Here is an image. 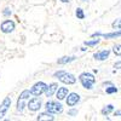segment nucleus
Here are the masks:
<instances>
[{
  "label": "nucleus",
  "mask_w": 121,
  "mask_h": 121,
  "mask_svg": "<svg viewBox=\"0 0 121 121\" xmlns=\"http://www.w3.org/2000/svg\"><path fill=\"white\" fill-rule=\"evenodd\" d=\"M53 76L57 78L60 82H63L65 85H74L76 82V78L73 74L65 72V70H58V72L53 74Z\"/></svg>",
  "instance_id": "obj_1"
},
{
  "label": "nucleus",
  "mask_w": 121,
  "mask_h": 121,
  "mask_svg": "<svg viewBox=\"0 0 121 121\" xmlns=\"http://www.w3.org/2000/svg\"><path fill=\"white\" fill-rule=\"evenodd\" d=\"M79 81L81 82L82 87L86 88V90H92L93 88V85L96 82V78L93 76V74H91V73H81L79 75Z\"/></svg>",
  "instance_id": "obj_2"
},
{
  "label": "nucleus",
  "mask_w": 121,
  "mask_h": 121,
  "mask_svg": "<svg viewBox=\"0 0 121 121\" xmlns=\"http://www.w3.org/2000/svg\"><path fill=\"white\" fill-rule=\"evenodd\" d=\"M45 108H46V112L51 114H60L63 112V105L56 102V100H48L45 104Z\"/></svg>",
  "instance_id": "obj_3"
},
{
  "label": "nucleus",
  "mask_w": 121,
  "mask_h": 121,
  "mask_svg": "<svg viewBox=\"0 0 121 121\" xmlns=\"http://www.w3.org/2000/svg\"><path fill=\"white\" fill-rule=\"evenodd\" d=\"M46 87H47V85H46L45 82L39 81V82H36L32 88H30V92H32V95L35 96V97H40L43 93H45Z\"/></svg>",
  "instance_id": "obj_4"
},
{
  "label": "nucleus",
  "mask_w": 121,
  "mask_h": 121,
  "mask_svg": "<svg viewBox=\"0 0 121 121\" xmlns=\"http://www.w3.org/2000/svg\"><path fill=\"white\" fill-rule=\"evenodd\" d=\"M41 105H43L41 99H40L39 97H35V96H34V98L29 99V102L27 104V107H28V109L30 110V112H38V110L41 108Z\"/></svg>",
  "instance_id": "obj_5"
},
{
  "label": "nucleus",
  "mask_w": 121,
  "mask_h": 121,
  "mask_svg": "<svg viewBox=\"0 0 121 121\" xmlns=\"http://www.w3.org/2000/svg\"><path fill=\"white\" fill-rule=\"evenodd\" d=\"M0 30H1L4 34L12 33L15 30V22L11 21V19H6V21H4L1 23V26H0Z\"/></svg>",
  "instance_id": "obj_6"
},
{
  "label": "nucleus",
  "mask_w": 121,
  "mask_h": 121,
  "mask_svg": "<svg viewBox=\"0 0 121 121\" xmlns=\"http://www.w3.org/2000/svg\"><path fill=\"white\" fill-rule=\"evenodd\" d=\"M10 105H11V98H10V97H5L4 100H3V103H1V105H0V120L5 116V114L7 113V110L10 109Z\"/></svg>",
  "instance_id": "obj_7"
},
{
  "label": "nucleus",
  "mask_w": 121,
  "mask_h": 121,
  "mask_svg": "<svg viewBox=\"0 0 121 121\" xmlns=\"http://www.w3.org/2000/svg\"><path fill=\"white\" fill-rule=\"evenodd\" d=\"M65 102H67L68 107H74V105H76L80 102V96L78 93H75V92L68 93V96L65 98Z\"/></svg>",
  "instance_id": "obj_8"
},
{
  "label": "nucleus",
  "mask_w": 121,
  "mask_h": 121,
  "mask_svg": "<svg viewBox=\"0 0 121 121\" xmlns=\"http://www.w3.org/2000/svg\"><path fill=\"white\" fill-rule=\"evenodd\" d=\"M99 36H102V38H104V39H114V38H119V36H121V29H120V30H115V32H113V33H107V34L99 33V32L92 34V38H99Z\"/></svg>",
  "instance_id": "obj_9"
},
{
  "label": "nucleus",
  "mask_w": 121,
  "mask_h": 121,
  "mask_svg": "<svg viewBox=\"0 0 121 121\" xmlns=\"http://www.w3.org/2000/svg\"><path fill=\"white\" fill-rule=\"evenodd\" d=\"M110 55V51L109 50H102V51H98L96 53H93V58L96 60H105Z\"/></svg>",
  "instance_id": "obj_10"
},
{
  "label": "nucleus",
  "mask_w": 121,
  "mask_h": 121,
  "mask_svg": "<svg viewBox=\"0 0 121 121\" xmlns=\"http://www.w3.org/2000/svg\"><path fill=\"white\" fill-rule=\"evenodd\" d=\"M57 90H58V85L56 82H52V84H50L46 90H45V96L46 97H52L55 95V92H57Z\"/></svg>",
  "instance_id": "obj_11"
},
{
  "label": "nucleus",
  "mask_w": 121,
  "mask_h": 121,
  "mask_svg": "<svg viewBox=\"0 0 121 121\" xmlns=\"http://www.w3.org/2000/svg\"><path fill=\"white\" fill-rule=\"evenodd\" d=\"M68 88L67 87H59L58 90H57V92H56V98L58 99V100H63V99H65V97L68 96Z\"/></svg>",
  "instance_id": "obj_12"
},
{
  "label": "nucleus",
  "mask_w": 121,
  "mask_h": 121,
  "mask_svg": "<svg viewBox=\"0 0 121 121\" xmlns=\"http://www.w3.org/2000/svg\"><path fill=\"white\" fill-rule=\"evenodd\" d=\"M36 120H38V121H53V120H55V116H52V114L48 113V112H46V113H40V114L38 115Z\"/></svg>",
  "instance_id": "obj_13"
},
{
  "label": "nucleus",
  "mask_w": 121,
  "mask_h": 121,
  "mask_svg": "<svg viewBox=\"0 0 121 121\" xmlns=\"http://www.w3.org/2000/svg\"><path fill=\"white\" fill-rule=\"evenodd\" d=\"M75 59H76L75 56H64V57L58 58L57 63H58V64H68V63L73 62V60H75Z\"/></svg>",
  "instance_id": "obj_14"
},
{
  "label": "nucleus",
  "mask_w": 121,
  "mask_h": 121,
  "mask_svg": "<svg viewBox=\"0 0 121 121\" xmlns=\"http://www.w3.org/2000/svg\"><path fill=\"white\" fill-rule=\"evenodd\" d=\"M113 110H114V105L113 104H108V105H105L102 110H100V113H102L103 116H107L110 113H113Z\"/></svg>",
  "instance_id": "obj_15"
},
{
  "label": "nucleus",
  "mask_w": 121,
  "mask_h": 121,
  "mask_svg": "<svg viewBox=\"0 0 121 121\" xmlns=\"http://www.w3.org/2000/svg\"><path fill=\"white\" fill-rule=\"evenodd\" d=\"M27 105H26V102H24V99H22V98H18V100H17V110L19 113H22L23 110H24V108H26Z\"/></svg>",
  "instance_id": "obj_16"
},
{
  "label": "nucleus",
  "mask_w": 121,
  "mask_h": 121,
  "mask_svg": "<svg viewBox=\"0 0 121 121\" xmlns=\"http://www.w3.org/2000/svg\"><path fill=\"white\" fill-rule=\"evenodd\" d=\"M117 87H115L113 84L112 85H108V87H105V92L108 93V95H113V93H116L117 92Z\"/></svg>",
  "instance_id": "obj_17"
},
{
  "label": "nucleus",
  "mask_w": 121,
  "mask_h": 121,
  "mask_svg": "<svg viewBox=\"0 0 121 121\" xmlns=\"http://www.w3.org/2000/svg\"><path fill=\"white\" fill-rule=\"evenodd\" d=\"M99 41L100 40L97 38V39H93V40H88V41H85L84 44L86 45V46H90V47H93V46H97L98 44H99Z\"/></svg>",
  "instance_id": "obj_18"
},
{
  "label": "nucleus",
  "mask_w": 121,
  "mask_h": 121,
  "mask_svg": "<svg viewBox=\"0 0 121 121\" xmlns=\"http://www.w3.org/2000/svg\"><path fill=\"white\" fill-rule=\"evenodd\" d=\"M30 95H32V92H30L29 90H24V91H22V92H21V95H19V98L27 100V99H29Z\"/></svg>",
  "instance_id": "obj_19"
},
{
  "label": "nucleus",
  "mask_w": 121,
  "mask_h": 121,
  "mask_svg": "<svg viewBox=\"0 0 121 121\" xmlns=\"http://www.w3.org/2000/svg\"><path fill=\"white\" fill-rule=\"evenodd\" d=\"M75 16L78 17V19H84L85 18V13H84V10L81 7H78L76 11H75Z\"/></svg>",
  "instance_id": "obj_20"
},
{
  "label": "nucleus",
  "mask_w": 121,
  "mask_h": 121,
  "mask_svg": "<svg viewBox=\"0 0 121 121\" xmlns=\"http://www.w3.org/2000/svg\"><path fill=\"white\" fill-rule=\"evenodd\" d=\"M113 52L115 53V56H121V45L116 44L113 46Z\"/></svg>",
  "instance_id": "obj_21"
},
{
  "label": "nucleus",
  "mask_w": 121,
  "mask_h": 121,
  "mask_svg": "<svg viewBox=\"0 0 121 121\" xmlns=\"http://www.w3.org/2000/svg\"><path fill=\"white\" fill-rule=\"evenodd\" d=\"M68 115H69V116H75V115H78V109H75V108L69 109V110H68Z\"/></svg>",
  "instance_id": "obj_22"
},
{
  "label": "nucleus",
  "mask_w": 121,
  "mask_h": 121,
  "mask_svg": "<svg viewBox=\"0 0 121 121\" xmlns=\"http://www.w3.org/2000/svg\"><path fill=\"white\" fill-rule=\"evenodd\" d=\"M112 26H113V28H116V29L121 28V18H120V19H116V21H114Z\"/></svg>",
  "instance_id": "obj_23"
},
{
  "label": "nucleus",
  "mask_w": 121,
  "mask_h": 121,
  "mask_svg": "<svg viewBox=\"0 0 121 121\" xmlns=\"http://www.w3.org/2000/svg\"><path fill=\"white\" fill-rule=\"evenodd\" d=\"M11 13H12V11H11V10H10L9 7H6V9H4V10H3V15H4L5 17L11 16Z\"/></svg>",
  "instance_id": "obj_24"
},
{
  "label": "nucleus",
  "mask_w": 121,
  "mask_h": 121,
  "mask_svg": "<svg viewBox=\"0 0 121 121\" xmlns=\"http://www.w3.org/2000/svg\"><path fill=\"white\" fill-rule=\"evenodd\" d=\"M114 68H115V70L116 69H121V60H117V62L114 63Z\"/></svg>",
  "instance_id": "obj_25"
},
{
  "label": "nucleus",
  "mask_w": 121,
  "mask_h": 121,
  "mask_svg": "<svg viewBox=\"0 0 121 121\" xmlns=\"http://www.w3.org/2000/svg\"><path fill=\"white\" fill-rule=\"evenodd\" d=\"M114 115H115V116H120V117H121V110H116V112L114 113Z\"/></svg>",
  "instance_id": "obj_26"
},
{
  "label": "nucleus",
  "mask_w": 121,
  "mask_h": 121,
  "mask_svg": "<svg viewBox=\"0 0 121 121\" xmlns=\"http://www.w3.org/2000/svg\"><path fill=\"white\" fill-rule=\"evenodd\" d=\"M62 3H69V0H60Z\"/></svg>",
  "instance_id": "obj_27"
},
{
  "label": "nucleus",
  "mask_w": 121,
  "mask_h": 121,
  "mask_svg": "<svg viewBox=\"0 0 121 121\" xmlns=\"http://www.w3.org/2000/svg\"><path fill=\"white\" fill-rule=\"evenodd\" d=\"M81 1H86V0H81Z\"/></svg>",
  "instance_id": "obj_28"
}]
</instances>
